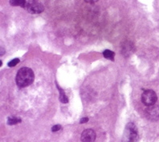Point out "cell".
<instances>
[{
	"instance_id": "1",
	"label": "cell",
	"mask_w": 159,
	"mask_h": 142,
	"mask_svg": "<svg viewBox=\"0 0 159 142\" xmlns=\"http://www.w3.org/2000/svg\"><path fill=\"white\" fill-rule=\"evenodd\" d=\"M35 75L29 67H21L17 72L15 82L19 88H26L33 83Z\"/></svg>"
},
{
	"instance_id": "2",
	"label": "cell",
	"mask_w": 159,
	"mask_h": 142,
	"mask_svg": "<svg viewBox=\"0 0 159 142\" xmlns=\"http://www.w3.org/2000/svg\"><path fill=\"white\" fill-rule=\"evenodd\" d=\"M139 134L137 126L133 123H128L125 128L122 142H138Z\"/></svg>"
},
{
	"instance_id": "3",
	"label": "cell",
	"mask_w": 159,
	"mask_h": 142,
	"mask_svg": "<svg viewBox=\"0 0 159 142\" xmlns=\"http://www.w3.org/2000/svg\"><path fill=\"white\" fill-rule=\"evenodd\" d=\"M23 8L31 14H40L44 11L43 4L37 1H26Z\"/></svg>"
},
{
	"instance_id": "4",
	"label": "cell",
	"mask_w": 159,
	"mask_h": 142,
	"mask_svg": "<svg viewBox=\"0 0 159 142\" xmlns=\"http://www.w3.org/2000/svg\"><path fill=\"white\" fill-rule=\"evenodd\" d=\"M158 100V97L153 90H146L141 95V101L146 106H153Z\"/></svg>"
},
{
	"instance_id": "5",
	"label": "cell",
	"mask_w": 159,
	"mask_h": 142,
	"mask_svg": "<svg viewBox=\"0 0 159 142\" xmlns=\"http://www.w3.org/2000/svg\"><path fill=\"white\" fill-rule=\"evenodd\" d=\"M146 115L150 121H158L159 120V108L155 105L149 106L148 108L146 110Z\"/></svg>"
},
{
	"instance_id": "6",
	"label": "cell",
	"mask_w": 159,
	"mask_h": 142,
	"mask_svg": "<svg viewBox=\"0 0 159 142\" xmlns=\"http://www.w3.org/2000/svg\"><path fill=\"white\" fill-rule=\"evenodd\" d=\"M96 132L93 129H88L84 130L81 137L82 142H93L96 140Z\"/></svg>"
},
{
	"instance_id": "7",
	"label": "cell",
	"mask_w": 159,
	"mask_h": 142,
	"mask_svg": "<svg viewBox=\"0 0 159 142\" xmlns=\"http://www.w3.org/2000/svg\"><path fill=\"white\" fill-rule=\"evenodd\" d=\"M57 89H59V101L63 103V104H67V102H68V98L65 95L64 91H63V89L59 88V85H57Z\"/></svg>"
},
{
	"instance_id": "8",
	"label": "cell",
	"mask_w": 159,
	"mask_h": 142,
	"mask_svg": "<svg viewBox=\"0 0 159 142\" xmlns=\"http://www.w3.org/2000/svg\"><path fill=\"white\" fill-rule=\"evenodd\" d=\"M21 118L17 117V116H9L7 118V124L9 125H14V124H17L21 123Z\"/></svg>"
},
{
	"instance_id": "9",
	"label": "cell",
	"mask_w": 159,
	"mask_h": 142,
	"mask_svg": "<svg viewBox=\"0 0 159 142\" xmlns=\"http://www.w3.org/2000/svg\"><path fill=\"white\" fill-rule=\"evenodd\" d=\"M103 56L105 59H109V60H114V56H115V53L110 50H105L103 52Z\"/></svg>"
},
{
	"instance_id": "10",
	"label": "cell",
	"mask_w": 159,
	"mask_h": 142,
	"mask_svg": "<svg viewBox=\"0 0 159 142\" xmlns=\"http://www.w3.org/2000/svg\"><path fill=\"white\" fill-rule=\"evenodd\" d=\"M9 3L12 6H20L23 7L26 3V0H10Z\"/></svg>"
},
{
	"instance_id": "11",
	"label": "cell",
	"mask_w": 159,
	"mask_h": 142,
	"mask_svg": "<svg viewBox=\"0 0 159 142\" xmlns=\"http://www.w3.org/2000/svg\"><path fill=\"white\" fill-rule=\"evenodd\" d=\"M19 63V59H12L11 61H10L8 63V66L9 67H15V66H16Z\"/></svg>"
},
{
	"instance_id": "12",
	"label": "cell",
	"mask_w": 159,
	"mask_h": 142,
	"mask_svg": "<svg viewBox=\"0 0 159 142\" xmlns=\"http://www.w3.org/2000/svg\"><path fill=\"white\" fill-rule=\"evenodd\" d=\"M61 128H62V127H61L60 124H56V125H54L51 128V131L53 132H58L59 130L61 129Z\"/></svg>"
},
{
	"instance_id": "13",
	"label": "cell",
	"mask_w": 159,
	"mask_h": 142,
	"mask_svg": "<svg viewBox=\"0 0 159 142\" xmlns=\"http://www.w3.org/2000/svg\"><path fill=\"white\" fill-rule=\"evenodd\" d=\"M89 121V118L88 117H83L81 119V121H80V124H84L87 123Z\"/></svg>"
}]
</instances>
